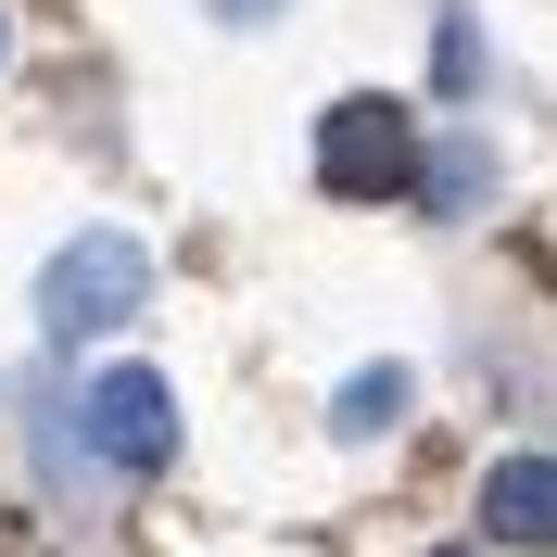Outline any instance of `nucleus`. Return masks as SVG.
Returning <instances> with one entry per match:
<instances>
[{
  "mask_svg": "<svg viewBox=\"0 0 557 557\" xmlns=\"http://www.w3.org/2000/svg\"><path fill=\"white\" fill-rule=\"evenodd\" d=\"M393 418H406V368H355V381L330 393V431H343V444H381Z\"/></svg>",
  "mask_w": 557,
  "mask_h": 557,
  "instance_id": "obj_6",
  "label": "nucleus"
},
{
  "mask_svg": "<svg viewBox=\"0 0 557 557\" xmlns=\"http://www.w3.org/2000/svg\"><path fill=\"white\" fill-rule=\"evenodd\" d=\"M76 444L102 456V469H127V482H152L177 456V393L152 368H102V381L76 393Z\"/></svg>",
  "mask_w": 557,
  "mask_h": 557,
  "instance_id": "obj_3",
  "label": "nucleus"
},
{
  "mask_svg": "<svg viewBox=\"0 0 557 557\" xmlns=\"http://www.w3.org/2000/svg\"><path fill=\"white\" fill-rule=\"evenodd\" d=\"M482 532L494 545H557V456H494V482H482Z\"/></svg>",
  "mask_w": 557,
  "mask_h": 557,
  "instance_id": "obj_4",
  "label": "nucleus"
},
{
  "mask_svg": "<svg viewBox=\"0 0 557 557\" xmlns=\"http://www.w3.org/2000/svg\"><path fill=\"white\" fill-rule=\"evenodd\" d=\"M406 190H431V215H482L494 165H482V139H418V177Z\"/></svg>",
  "mask_w": 557,
  "mask_h": 557,
  "instance_id": "obj_5",
  "label": "nucleus"
},
{
  "mask_svg": "<svg viewBox=\"0 0 557 557\" xmlns=\"http://www.w3.org/2000/svg\"><path fill=\"white\" fill-rule=\"evenodd\" d=\"M317 177H330V203H393L418 177V114L381 102V89H355V102L317 114Z\"/></svg>",
  "mask_w": 557,
  "mask_h": 557,
  "instance_id": "obj_2",
  "label": "nucleus"
},
{
  "mask_svg": "<svg viewBox=\"0 0 557 557\" xmlns=\"http://www.w3.org/2000/svg\"><path fill=\"white\" fill-rule=\"evenodd\" d=\"M215 13H228V26H267V13H278V0H215Z\"/></svg>",
  "mask_w": 557,
  "mask_h": 557,
  "instance_id": "obj_7",
  "label": "nucleus"
},
{
  "mask_svg": "<svg viewBox=\"0 0 557 557\" xmlns=\"http://www.w3.org/2000/svg\"><path fill=\"white\" fill-rule=\"evenodd\" d=\"M139 292H152V253H139L127 228H76V242L38 267V330H51V343H114L139 317Z\"/></svg>",
  "mask_w": 557,
  "mask_h": 557,
  "instance_id": "obj_1",
  "label": "nucleus"
}]
</instances>
